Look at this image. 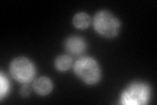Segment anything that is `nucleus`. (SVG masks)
Returning a JSON list of instances; mask_svg holds the SVG:
<instances>
[{
	"label": "nucleus",
	"mask_w": 157,
	"mask_h": 105,
	"mask_svg": "<svg viewBox=\"0 0 157 105\" xmlns=\"http://www.w3.org/2000/svg\"><path fill=\"white\" fill-rule=\"evenodd\" d=\"M75 74L85 84H96L101 78V68L90 57H84L75 63Z\"/></svg>",
	"instance_id": "obj_1"
},
{
	"label": "nucleus",
	"mask_w": 157,
	"mask_h": 105,
	"mask_svg": "<svg viewBox=\"0 0 157 105\" xmlns=\"http://www.w3.org/2000/svg\"><path fill=\"white\" fill-rule=\"evenodd\" d=\"M94 29L98 34L104 37H115L119 33L121 22L114 14H111L107 11H100L94 16Z\"/></svg>",
	"instance_id": "obj_2"
},
{
	"label": "nucleus",
	"mask_w": 157,
	"mask_h": 105,
	"mask_svg": "<svg viewBox=\"0 0 157 105\" xmlns=\"http://www.w3.org/2000/svg\"><path fill=\"white\" fill-rule=\"evenodd\" d=\"M149 99V87L145 83H131L122 92L121 103L126 105L145 104Z\"/></svg>",
	"instance_id": "obj_3"
},
{
	"label": "nucleus",
	"mask_w": 157,
	"mask_h": 105,
	"mask_svg": "<svg viewBox=\"0 0 157 105\" xmlns=\"http://www.w3.org/2000/svg\"><path fill=\"white\" fill-rule=\"evenodd\" d=\"M9 70H11L12 76L18 80L20 83L26 84L34 78V74H36V68H34V64L29 61V59L20 57L16 58L14 61H12L11 66H9Z\"/></svg>",
	"instance_id": "obj_4"
},
{
	"label": "nucleus",
	"mask_w": 157,
	"mask_h": 105,
	"mask_svg": "<svg viewBox=\"0 0 157 105\" xmlns=\"http://www.w3.org/2000/svg\"><path fill=\"white\" fill-rule=\"evenodd\" d=\"M85 41L81 37H76L72 36L66 41V49L70 51L71 54H75V55H78V54H82L85 51Z\"/></svg>",
	"instance_id": "obj_5"
},
{
	"label": "nucleus",
	"mask_w": 157,
	"mask_h": 105,
	"mask_svg": "<svg viewBox=\"0 0 157 105\" xmlns=\"http://www.w3.org/2000/svg\"><path fill=\"white\" fill-rule=\"evenodd\" d=\"M33 88L38 95H41V96H46V95H48L51 92L52 82L46 76H41V78H38V79L34 80Z\"/></svg>",
	"instance_id": "obj_6"
},
{
	"label": "nucleus",
	"mask_w": 157,
	"mask_h": 105,
	"mask_svg": "<svg viewBox=\"0 0 157 105\" xmlns=\"http://www.w3.org/2000/svg\"><path fill=\"white\" fill-rule=\"evenodd\" d=\"M73 25L77 28V29H85L89 26V24H90V17L88 16L86 13L84 12H80V13H77L75 14V17H73Z\"/></svg>",
	"instance_id": "obj_7"
},
{
	"label": "nucleus",
	"mask_w": 157,
	"mask_h": 105,
	"mask_svg": "<svg viewBox=\"0 0 157 105\" xmlns=\"http://www.w3.org/2000/svg\"><path fill=\"white\" fill-rule=\"evenodd\" d=\"M71 63H72V59L68 57V55H59L55 61V67L60 71H66L71 67Z\"/></svg>",
	"instance_id": "obj_8"
},
{
	"label": "nucleus",
	"mask_w": 157,
	"mask_h": 105,
	"mask_svg": "<svg viewBox=\"0 0 157 105\" xmlns=\"http://www.w3.org/2000/svg\"><path fill=\"white\" fill-rule=\"evenodd\" d=\"M8 87H9V83H8V79L2 75V97L7 96V92H8Z\"/></svg>",
	"instance_id": "obj_9"
},
{
	"label": "nucleus",
	"mask_w": 157,
	"mask_h": 105,
	"mask_svg": "<svg viewBox=\"0 0 157 105\" xmlns=\"http://www.w3.org/2000/svg\"><path fill=\"white\" fill-rule=\"evenodd\" d=\"M20 93H21V96H29L30 89H29V87L26 86V84H24V86L21 87V89H20Z\"/></svg>",
	"instance_id": "obj_10"
}]
</instances>
